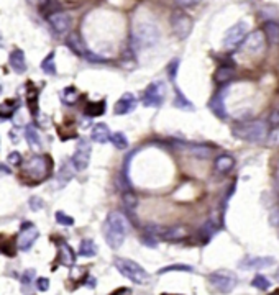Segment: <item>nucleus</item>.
Wrapping results in <instances>:
<instances>
[{
    "label": "nucleus",
    "mask_w": 279,
    "mask_h": 295,
    "mask_svg": "<svg viewBox=\"0 0 279 295\" xmlns=\"http://www.w3.org/2000/svg\"><path fill=\"white\" fill-rule=\"evenodd\" d=\"M105 241L112 249H119L127 236V220L119 212H112L104 222Z\"/></svg>",
    "instance_id": "f257e3e1"
},
{
    "label": "nucleus",
    "mask_w": 279,
    "mask_h": 295,
    "mask_svg": "<svg viewBox=\"0 0 279 295\" xmlns=\"http://www.w3.org/2000/svg\"><path fill=\"white\" fill-rule=\"evenodd\" d=\"M269 133V123L263 120H255L248 123H240L233 127V135L240 140H246L251 143L264 141Z\"/></svg>",
    "instance_id": "f03ea898"
},
{
    "label": "nucleus",
    "mask_w": 279,
    "mask_h": 295,
    "mask_svg": "<svg viewBox=\"0 0 279 295\" xmlns=\"http://www.w3.org/2000/svg\"><path fill=\"white\" fill-rule=\"evenodd\" d=\"M114 264L122 275H125L127 279H130L133 284H140L143 285L150 279V274H148L143 267H141L138 262H135L132 259H127V257H115Z\"/></svg>",
    "instance_id": "7ed1b4c3"
},
{
    "label": "nucleus",
    "mask_w": 279,
    "mask_h": 295,
    "mask_svg": "<svg viewBox=\"0 0 279 295\" xmlns=\"http://www.w3.org/2000/svg\"><path fill=\"white\" fill-rule=\"evenodd\" d=\"M159 30L154 23L143 22L133 30V40L141 48H151L159 41Z\"/></svg>",
    "instance_id": "20e7f679"
},
{
    "label": "nucleus",
    "mask_w": 279,
    "mask_h": 295,
    "mask_svg": "<svg viewBox=\"0 0 279 295\" xmlns=\"http://www.w3.org/2000/svg\"><path fill=\"white\" fill-rule=\"evenodd\" d=\"M237 275L230 271H225V269H220V271H215L209 275V284L220 293H230L237 287Z\"/></svg>",
    "instance_id": "39448f33"
},
{
    "label": "nucleus",
    "mask_w": 279,
    "mask_h": 295,
    "mask_svg": "<svg viewBox=\"0 0 279 295\" xmlns=\"http://www.w3.org/2000/svg\"><path fill=\"white\" fill-rule=\"evenodd\" d=\"M171 27L179 40H185L191 35L192 27H194V22H192V18L185 14V12L174 10L171 15Z\"/></svg>",
    "instance_id": "423d86ee"
},
{
    "label": "nucleus",
    "mask_w": 279,
    "mask_h": 295,
    "mask_svg": "<svg viewBox=\"0 0 279 295\" xmlns=\"http://www.w3.org/2000/svg\"><path fill=\"white\" fill-rule=\"evenodd\" d=\"M166 99V85L163 80H154L145 89L143 93V102L145 107H161Z\"/></svg>",
    "instance_id": "0eeeda50"
},
{
    "label": "nucleus",
    "mask_w": 279,
    "mask_h": 295,
    "mask_svg": "<svg viewBox=\"0 0 279 295\" xmlns=\"http://www.w3.org/2000/svg\"><path fill=\"white\" fill-rule=\"evenodd\" d=\"M248 33V23L246 22H238L235 23L223 36V46L227 49H235L243 43L245 36Z\"/></svg>",
    "instance_id": "6e6552de"
},
{
    "label": "nucleus",
    "mask_w": 279,
    "mask_h": 295,
    "mask_svg": "<svg viewBox=\"0 0 279 295\" xmlns=\"http://www.w3.org/2000/svg\"><path fill=\"white\" fill-rule=\"evenodd\" d=\"M38 228L35 227L32 222L28 223H23L22 225V230H20V235L17 238V244H18V249L20 251H28L32 249V246L35 244V241L38 240Z\"/></svg>",
    "instance_id": "1a4fd4ad"
},
{
    "label": "nucleus",
    "mask_w": 279,
    "mask_h": 295,
    "mask_svg": "<svg viewBox=\"0 0 279 295\" xmlns=\"http://www.w3.org/2000/svg\"><path fill=\"white\" fill-rule=\"evenodd\" d=\"M89 161H90V143L85 140V138H82L77 144L76 153L72 154L71 164L74 166V169H77V171H84V169L89 166Z\"/></svg>",
    "instance_id": "9d476101"
},
{
    "label": "nucleus",
    "mask_w": 279,
    "mask_h": 295,
    "mask_svg": "<svg viewBox=\"0 0 279 295\" xmlns=\"http://www.w3.org/2000/svg\"><path fill=\"white\" fill-rule=\"evenodd\" d=\"M48 23L54 33L64 35V33H69L72 28V17L69 14H64V12H58V14H53L48 17Z\"/></svg>",
    "instance_id": "9b49d317"
},
{
    "label": "nucleus",
    "mask_w": 279,
    "mask_h": 295,
    "mask_svg": "<svg viewBox=\"0 0 279 295\" xmlns=\"http://www.w3.org/2000/svg\"><path fill=\"white\" fill-rule=\"evenodd\" d=\"M243 46L253 54L263 53L264 46H266V38H264L263 31H251V33H248L243 40Z\"/></svg>",
    "instance_id": "f8f14e48"
},
{
    "label": "nucleus",
    "mask_w": 279,
    "mask_h": 295,
    "mask_svg": "<svg viewBox=\"0 0 279 295\" xmlns=\"http://www.w3.org/2000/svg\"><path fill=\"white\" fill-rule=\"evenodd\" d=\"M25 174L30 177H36V180H43L48 175V166L43 158L36 156V158L30 159V162L25 166Z\"/></svg>",
    "instance_id": "ddd939ff"
},
{
    "label": "nucleus",
    "mask_w": 279,
    "mask_h": 295,
    "mask_svg": "<svg viewBox=\"0 0 279 295\" xmlns=\"http://www.w3.org/2000/svg\"><path fill=\"white\" fill-rule=\"evenodd\" d=\"M136 105H138V100H136V97L133 95V93L125 92L119 100H117L115 109H114V114H115V115H127V114H132V112L136 109Z\"/></svg>",
    "instance_id": "4468645a"
},
{
    "label": "nucleus",
    "mask_w": 279,
    "mask_h": 295,
    "mask_svg": "<svg viewBox=\"0 0 279 295\" xmlns=\"http://www.w3.org/2000/svg\"><path fill=\"white\" fill-rule=\"evenodd\" d=\"M271 264H274V257H269V256H248L245 257L243 261L240 262V267L241 269H246V271H250V269H264Z\"/></svg>",
    "instance_id": "2eb2a0df"
},
{
    "label": "nucleus",
    "mask_w": 279,
    "mask_h": 295,
    "mask_svg": "<svg viewBox=\"0 0 279 295\" xmlns=\"http://www.w3.org/2000/svg\"><path fill=\"white\" fill-rule=\"evenodd\" d=\"M110 128L107 127L105 123H97L94 125V128L90 131V140L94 143H99V144H104L110 140Z\"/></svg>",
    "instance_id": "dca6fc26"
},
{
    "label": "nucleus",
    "mask_w": 279,
    "mask_h": 295,
    "mask_svg": "<svg viewBox=\"0 0 279 295\" xmlns=\"http://www.w3.org/2000/svg\"><path fill=\"white\" fill-rule=\"evenodd\" d=\"M10 66L12 69L17 72V74H23L25 69H27V62H25V54L22 49H14V51L10 53Z\"/></svg>",
    "instance_id": "f3484780"
},
{
    "label": "nucleus",
    "mask_w": 279,
    "mask_h": 295,
    "mask_svg": "<svg viewBox=\"0 0 279 295\" xmlns=\"http://www.w3.org/2000/svg\"><path fill=\"white\" fill-rule=\"evenodd\" d=\"M67 46H69L76 54L82 56V58H89L90 51L84 46V43H82V40L79 38V35L71 33V35H69V38H67Z\"/></svg>",
    "instance_id": "a211bd4d"
},
{
    "label": "nucleus",
    "mask_w": 279,
    "mask_h": 295,
    "mask_svg": "<svg viewBox=\"0 0 279 295\" xmlns=\"http://www.w3.org/2000/svg\"><path fill=\"white\" fill-rule=\"evenodd\" d=\"M235 166V159L232 158V156H228V154H222L219 156V158L215 159L214 162V167H215V171L219 172V174H227V172H230L232 169Z\"/></svg>",
    "instance_id": "6ab92c4d"
},
{
    "label": "nucleus",
    "mask_w": 279,
    "mask_h": 295,
    "mask_svg": "<svg viewBox=\"0 0 279 295\" xmlns=\"http://www.w3.org/2000/svg\"><path fill=\"white\" fill-rule=\"evenodd\" d=\"M225 92H219L217 95L210 100L209 102V107L210 110L214 112V114L219 117V118H225L227 117V110H225V104H223V99H225V95H223Z\"/></svg>",
    "instance_id": "aec40b11"
},
{
    "label": "nucleus",
    "mask_w": 279,
    "mask_h": 295,
    "mask_svg": "<svg viewBox=\"0 0 279 295\" xmlns=\"http://www.w3.org/2000/svg\"><path fill=\"white\" fill-rule=\"evenodd\" d=\"M59 262L64 266H72L76 262V256H74L69 244L59 243Z\"/></svg>",
    "instance_id": "412c9836"
},
{
    "label": "nucleus",
    "mask_w": 279,
    "mask_h": 295,
    "mask_svg": "<svg viewBox=\"0 0 279 295\" xmlns=\"http://www.w3.org/2000/svg\"><path fill=\"white\" fill-rule=\"evenodd\" d=\"M264 38L268 40L271 45H279V25L274 22H268L263 28Z\"/></svg>",
    "instance_id": "4be33fe9"
},
{
    "label": "nucleus",
    "mask_w": 279,
    "mask_h": 295,
    "mask_svg": "<svg viewBox=\"0 0 279 295\" xmlns=\"http://www.w3.org/2000/svg\"><path fill=\"white\" fill-rule=\"evenodd\" d=\"M97 244L89 240V238H85V240L80 241L79 244V254L82 256V257H94L97 254Z\"/></svg>",
    "instance_id": "5701e85b"
},
{
    "label": "nucleus",
    "mask_w": 279,
    "mask_h": 295,
    "mask_svg": "<svg viewBox=\"0 0 279 295\" xmlns=\"http://www.w3.org/2000/svg\"><path fill=\"white\" fill-rule=\"evenodd\" d=\"M233 74H235V69L232 66H220L219 69H217L214 77L219 84H227V82H230L232 80Z\"/></svg>",
    "instance_id": "b1692460"
},
{
    "label": "nucleus",
    "mask_w": 279,
    "mask_h": 295,
    "mask_svg": "<svg viewBox=\"0 0 279 295\" xmlns=\"http://www.w3.org/2000/svg\"><path fill=\"white\" fill-rule=\"evenodd\" d=\"M74 175V171H72V164L71 162H64L63 166H61L59 172H58V182H59V189L63 185H66L67 182L72 179Z\"/></svg>",
    "instance_id": "393cba45"
},
{
    "label": "nucleus",
    "mask_w": 279,
    "mask_h": 295,
    "mask_svg": "<svg viewBox=\"0 0 279 295\" xmlns=\"http://www.w3.org/2000/svg\"><path fill=\"white\" fill-rule=\"evenodd\" d=\"M25 138H27L28 144L33 149H40L41 148V138H40L38 131H36L35 127H27V130H25Z\"/></svg>",
    "instance_id": "a878e982"
},
{
    "label": "nucleus",
    "mask_w": 279,
    "mask_h": 295,
    "mask_svg": "<svg viewBox=\"0 0 279 295\" xmlns=\"http://www.w3.org/2000/svg\"><path fill=\"white\" fill-rule=\"evenodd\" d=\"M61 100L66 104V105H76L77 100H79V92L76 90V87H66L61 92Z\"/></svg>",
    "instance_id": "bb28decb"
},
{
    "label": "nucleus",
    "mask_w": 279,
    "mask_h": 295,
    "mask_svg": "<svg viewBox=\"0 0 279 295\" xmlns=\"http://www.w3.org/2000/svg\"><path fill=\"white\" fill-rule=\"evenodd\" d=\"M174 107L179 110H189L192 112L194 110V105H192L188 99H185V95L176 87V97H174Z\"/></svg>",
    "instance_id": "cd10ccee"
},
{
    "label": "nucleus",
    "mask_w": 279,
    "mask_h": 295,
    "mask_svg": "<svg viewBox=\"0 0 279 295\" xmlns=\"http://www.w3.org/2000/svg\"><path fill=\"white\" fill-rule=\"evenodd\" d=\"M105 100H99V102H94V104H87V107H85V114H87L89 117H101L104 115L105 112Z\"/></svg>",
    "instance_id": "c85d7f7f"
},
{
    "label": "nucleus",
    "mask_w": 279,
    "mask_h": 295,
    "mask_svg": "<svg viewBox=\"0 0 279 295\" xmlns=\"http://www.w3.org/2000/svg\"><path fill=\"white\" fill-rule=\"evenodd\" d=\"M54 53H49L45 59L41 61V69L43 72L48 74V76H54L56 74V62H54Z\"/></svg>",
    "instance_id": "c756f323"
},
{
    "label": "nucleus",
    "mask_w": 279,
    "mask_h": 295,
    "mask_svg": "<svg viewBox=\"0 0 279 295\" xmlns=\"http://www.w3.org/2000/svg\"><path fill=\"white\" fill-rule=\"evenodd\" d=\"M40 10H41V14L48 18L49 15L58 14V12H61V5H59L58 2H53V0H46L45 4H41Z\"/></svg>",
    "instance_id": "7c9ffc66"
},
{
    "label": "nucleus",
    "mask_w": 279,
    "mask_h": 295,
    "mask_svg": "<svg viewBox=\"0 0 279 295\" xmlns=\"http://www.w3.org/2000/svg\"><path fill=\"white\" fill-rule=\"evenodd\" d=\"M110 141H112V144H114L115 148H119V149H127L128 148V140H127V136L122 133V131L112 133L110 135Z\"/></svg>",
    "instance_id": "2f4dec72"
},
{
    "label": "nucleus",
    "mask_w": 279,
    "mask_h": 295,
    "mask_svg": "<svg viewBox=\"0 0 279 295\" xmlns=\"http://www.w3.org/2000/svg\"><path fill=\"white\" fill-rule=\"evenodd\" d=\"M123 205H125V209L128 212H133L136 209V205H138V200H136V195H135L132 190L123 192Z\"/></svg>",
    "instance_id": "473e14b6"
},
{
    "label": "nucleus",
    "mask_w": 279,
    "mask_h": 295,
    "mask_svg": "<svg viewBox=\"0 0 279 295\" xmlns=\"http://www.w3.org/2000/svg\"><path fill=\"white\" fill-rule=\"evenodd\" d=\"M191 153L197 156V158H201V159H206L209 158L210 154H212V149L207 148V146H192L191 148Z\"/></svg>",
    "instance_id": "72a5a7b5"
},
{
    "label": "nucleus",
    "mask_w": 279,
    "mask_h": 295,
    "mask_svg": "<svg viewBox=\"0 0 279 295\" xmlns=\"http://www.w3.org/2000/svg\"><path fill=\"white\" fill-rule=\"evenodd\" d=\"M251 285L253 287H256V288H259V290H268L269 288V280L264 277V275H256L255 279L251 280Z\"/></svg>",
    "instance_id": "f704fd0d"
},
{
    "label": "nucleus",
    "mask_w": 279,
    "mask_h": 295,
    "mask_svg": "<svg viewBox=\"0 0 279 295\" xmlns=\"http://www.w3.org/2000/svg\"><path fill=\"white\" fill-rule=\"evenodd\" d=\"M56 222L59 225H64V227H72L74 225V218L66 215L64 212H56Z\"/></svg>",
    "instance_id": "c9c22d12"
},
{
    "label": "nucleus",
    "mask_w": 279,
    "mask_h": 295,
    "mask_svg": "<svg viewBox=\"0 0 279 295\" xmlns=\"http://www.w3.org/2000/svg\"><path fill=\"white\" fill-rule=\"evenodd\" d=\"M171 271H188V272H191L192 267L191 266H185V264H172V266H167V267L159 269L158 274H164V272H171Z\"/></svg>",
    "instance_id": "e433bc0d"
},
{
    "label": "nucleus",
    "mask_w": 279,
    "mask_h": 295,
    "mask_svg": "<svg viewBox=\"0 0 279 295\" xmlns=\"http://www.w3.org/2000/svg\"><path fill=\"white\" fill-rule=\"evenodd\" d=\"M7 161H9V164H12V166H20V164H22V154L18 153V151L10 153V154H9V158H7Z\"/></svg>",
    "instance_id": "4c0bfd02"
},
{
    "label": "nucleus",
    "mask_w": 279,
    "mask_h": 295,
    "mask_svg": "<svg viewBox=\"0 0 279 295\" xmlns=\"http://www.w3.org/2000/svg\"><path fill=\"white\" fill-rule=\"evenodd\" d=\"M177 67H179V59H172L169 62V77H171V80H176Z\"/></svg>",
    "instance_id": "58836bf2"
},
{
    "label": "nucleus",
    "mask_w": 279,
    "mask_h": 295,
    "mask_svg": "<svg viewBox=\"0 0 279 295\" xmlns=\"http://www.w3.org/2000/svg\"><path fill=\"white\" fill-rule=\"evenodd\" d=\"M269 125L271 127H279V107H276L269 115Z\"/></svg>",
    "instance_id": "ea45409f"
},
{
    "label": "nucleus",
    "mask_w": 279,
    "mask_h": 295,
    "mask_svg": "<svg viewBox=\"0 0 279 295\" xmlns=\"http://www.w3.org/2000/svg\"><path fill=\"white\" fill-rule=\"evenodd\" d=\"M33 275H35V271H33V269H30V271H25L23 275H22V284H23V285H27V284L30 285V284H32Z\"/></svg>",
    "instance_id": "a19ab883"
},
{
    "label": "nucleus",
    "mask_w": 279,
    "mask_h": 295,
    "mask_svg": "<svg viewBox=\"0 0 279 295\" xmlns=\"http://www.w3.org/2000/svg\"><path fill=\"white\" fill-rule=\"evenodd\" d=\"M36 287H38V290L46 292L48 288H49V279H46V277H40L38 280H36Z\"/></svg>",
    "instance_id": "79ce46f5"
},
{
    "label": "nucleus",
    "mask_w": 279,
    "mask_h": 295,
    "mask_svg": "<svg viewBox=\"0 0 279 295\" xmlns=\"http://www.w3.org/2000/svg\"><path fill=\"white\" fill-rule=\"evenodd\" d=\"M141 243L146 244V246H150V248H154V246H156V236H153V235L148 233L143 240H141Z\"/></svg>",
    "instance_id": "37998d69"
},
{
    "label": "nucleus",
    "mask_w": 279,
    "mask_h": 295,
    "mask_svg": "<svg viewBox=\"0 0 279 295\" xmlns=\"http://www.w3.org/2000/svg\"><path fill=\"white\" fill-rule=\"evenodd\" d=\"M30 207H32L33 210H40V209H43V207H45V204L41 202V199L33 197L32 200H30Z\"/></svg>",
    "instance_id": "c03bdc74"
},
{
    "label": "nucleus",
    "mask_w": 279,
    "mask_h": 295,
    "mask_svg": "<svg viewBox=\"0 0 279 295\" xmlns=\"http://www.w3.org/2000/svg\"><path fill=\"white\" fill-rule=\"evenodd\" d=\"M110 295H132V290H130L128 287H120L117 288V290H114Z\"/></svg>",
    "instance_id": "a18cd8bd"
},
{
    "label": "nucleus",
    "mask_w": 279,
    "mask_h": 295,
    "mask_svg": "<svg viewBox=\"0 0 279 295\" xmlns=\"http://www.w3.org/2000/svg\"><path fill=\"white\" fill-rule=\"evenodd\" d=\"M199 2H202V0H179V4H181L182 7H194V5H197Z\"/></svg>",
    "instance_id": "49530a36"
},
{
    "label": "nucleus",
    "mask_w": 279,
    "mask_h": 295,
    "mask_svg": "<svg viewBox=\"0 0 279 295\" xmlns=\"http://www.w3.org/2000/svg\"><path fill=\"white\" fill-rule=\"evenodd\" d=\"M0 172H5V174H10V169L7 166H2L0 164Z\"/></svg>",
    "instance_id": "de8ad7c7"
},
{
    "label": "nucleus",
    "mask_w": 279,
    "mask_h": 295,
    "mask_svg": "<svg viewBox=\"0 0 279 295\" xmlns=\"http://www.w3.org/2000/svg\"><path fill=\"white\" fill-rule=\"evenodd\" d=\"M269 295H279V288H277V290H274V292H272V293H269Z\"/></svg>",
    "instance_id": "09e8293b"
},
{
    "label": "nucleus",
    "mask_w": 279,
    "mask_h": 295,
    "mask_svg": "<svg viewBox=\"0 0 279 295\" xmlns=\"http://www.w3.org/2000/svg\"><path fill=\"white\" fill-rule=\"evenodd\" d=\"M276 177H279V162H277V174H276Z\"/></svg>",
    "instance_id": "8fccbe9b"
},
{
    "label": "nucleus",
    "mask_w": 279,
    "mask_h": 295,
    "mask_svg": "<svg viewBox=\"0 0 279 295\" xmlns=\"http://www.w3.org/2000/svg\"><path fill=\"white\" fill-rule=\"evenodd\" d=\"M276 279L279 280V269H277V272H276Z\"/></svg>",
    "instance_id": "3c124183"
},
{
    "label": "nucleus",
    "mask_w": 279,
    "mask_h": 295,
    "mask_svg": "<svg viewBox=\"0 0 279 295\" xmlns=\"http://www.w3.org/2000/svg\"><path fill=\"white\" fill-rule=\"evenodd\" d=\"M5 120V117H2V115H0V122H4Z\"/></svg>",
    "instance_id": "603ef678"
},
{
    "label": "nucleus",
    "mask_w": 279,
    "mask_h": 295,
    "mask_svg": "<svg viewBox=\"0 0 279 295\" xmlns=\"http://www.w3.org/2000/svg\"><path fill=\"white\" fill-rule=\"evenodd\" d=\"M276 180H277V189H279V177H276Z\"/></svg>",
    "instance_id": "864d4df0"
},
{
    "label": "nucleus",
    "mask_w": 279,
    "mask_h": 295,
    "mask_svg": "<svg viewBox=\"0 0 279 295\" xmlns=\"http://www.w3.org/2000/svg\"><path fill=\"white\" fill-rule=\"evenodd\" d=\"M163 295H177V293H163Z\"/></svg>",
    "instance_id": "5fc2aeb1"
}]
</instances>
